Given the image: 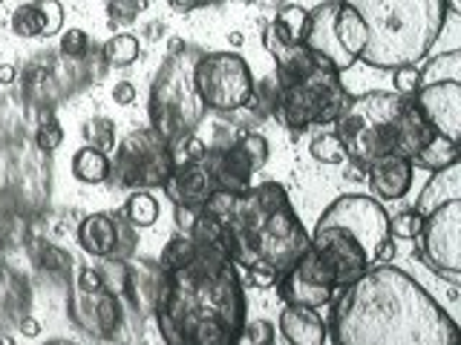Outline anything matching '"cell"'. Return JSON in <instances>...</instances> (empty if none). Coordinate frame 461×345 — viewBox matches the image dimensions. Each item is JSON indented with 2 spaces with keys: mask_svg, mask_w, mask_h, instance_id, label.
<instances>
[{
  "mask_svg": "<svg viewBox=\"0 0 461 345\" xmlns=\"http://www.w3.org/2000/svg\"><path fill=\"white\" fill-rule=\"evenodd\" d=\"M331 299V345H461L458 323L424 285L395 265H375Z\"/></svg>",
  "mask_w": 461,
  "mask_h": 345,
  "instance_id": "cell-1",
  "label": "cell"
},
{
  "mask_svg": "<svg viewBox=\"0 0 461 345\" xmlns=\"http://www.w3.org/2000/svg\"><path fill=\"white\" fill-rule=\"evenodd\" d=\"M153 316L167 345H240L249 316L237 265L196 248L191 265L165 273Z\"/></svg>",
  "mask_w": 461,
  "mask_h": 345,
  "instance_id": "cell-2",
  "label": "cell"
},
{
  "mask_svg": "<svg viewBox=\"0 0 461 345\" xmlns=\"http://www.w3.org/2000/svg\"><path fill=\"white\" fill-rule=\"evenodd\" d=\"M199 210L220 225L225 253L234 265L285 273L309 251L306 227L277 181H263L245 193L216 190Z\"/></svg>",
  "mask_w": 461,
  "mask_h": 345,
  "instance_id": "cell-3",
  "label": "cell"
},
{
  "mask_svg": "<svg viewBox=\"0 0 461 345\" xmlns=\"http://www.w3.org/2000/svg\"><path fill=\"white\" fill-rule=\"evenodd\" d=\"M335 133L343 141L346 162L369 167L389 155L412 158L436 136L415 110L412 95L364 93L352 95L349 107L335 121Z\"/></svg>",
  "mask_w": 461,
  "mask_h": 345,
  "instance_id": "cell-4",
  "label": "cell"
},
{
  "mask_svg": "<svg viewBox=\"0 0 461 345\" xmlns=\"http://www.w3.org/2000/svg\"><path fill=\"white\" fill-rule=\"evenodd\" d=\"M366 26V49L360 61L375 69L418 64L441 38L450 0H343Z\"/></svg>",
  "mask_w": 461,
  "mask_h": 345,
  "instance_id": "cell-5",
  "label": "cell"
},
{
  "mask_svg": "<svg viewBox=\"0 0 461 345\" xmlns=\"http://www.w3.org/2000/svg\"><path fill=\"white\" fill-rule=\"evenodd\" d=\"M194 64L196 58L187 52H170L162 69L156 72L150 90V127L167 144L196 133L208 112L194 86Z\"/></svg>",
  "mask_w": 461,
  "mask_h": 345,
  "instance_id": "cell-6",
  "label": "cell"
},
{
  "mask_svg": "<svg viewBox=\"0 0 461 345\" xmlns=\"http://www.w3.org/2000/svg\"><path fill=\"white\" fill-rule=\"evenodd\" d=\"M352 93L346 90L338 72L314 66L306 78L292 84H277L274 98V119L292 133H306L312 127L335 124L343 110L349 107Z\"/></svg>",
  "mask_w": 461,
  "mask_h": 345,
  "instance_id": "cell-7",
  "label": "cell"
},
{
  "mask_svg": "<svg viewBox=\"0 0 461 345\" xmlns=\"http://www.w3.org/2000/svg\"><path fill=\"white\" fill-rule=\"evenodd\" d=\"M366 40L369 35L360 14L352 6H346L343 0H326V4L309 9L303 47L314 58V66L343 75L346 69H352L360 61Z\"/></svg>",
  "mask_w": 461,
  "mask_h": 345,
  "instance_id": "cell-8",
  "label": "cell"
},
{
  "mask_svg": "<svg viewBox=\"0 0 461 345\" xmlns=\"http://www.w3.org/2000/svg\"><path fill=\"white\" fill-rule=\"evenodd\" d=\"M194 86L205 110L213 112H237L249 107L257 90L249 61L230 49L199 55L194 64Z\"/></svg>",
  "mask_w": 461,
  "mask_h": 345,
  "instance_id": "cell-9",
  "label": "cell"
},
{
  "mask_svg": "<svg viewBox=\"0 0 461 345\" xmlns=\"http://www.w3.org/2000/svg\"><path fill=\"white\" fill-rule=\"evenodd\" d=\"M170 170V144L153 127H141L124 136L119 147H115V158H110V179H115L122 187H130V190L162 187Z\"/></svg>",
  "mask_w": 461,
  "mask_h": 345,
  "instance_id": "cell-10",
  "label": "cell"
},
{
  "mask_svg": "<svg viewBox=\"0 0 461 345\" xmlns=\"http://www.w3.org/2000/svg\"><path fill=\"white\" fill-rule=\"evenodd\" d=\"M415 242H421L418 256L424 259L427 268L436 270L453 288H458L461 285V199L447 201V205L424 216L421 236Z\"/></svg>",
  "mask_w": 461,
  "mask_h": 345,
  "instance_id": "cell-11",
  "label": "cell"
},
{
  "mask_svg": "<svg viewBox=\"0 0 461 345\" xmlns=\"http://www.w3.org/2000/svg\"><path fill=\"white\" fill-rule=\"evenodd\" d=\"M335 294L338 291H335V282L329 277V270L312 251L303 253L292 268L280 273V279H277V296L285 302V305L321 311V308L331 305Z\"/></svg>",
  "mask_w": 461,
  "mask_h": 345,
  "instance_id": "cell-12",
  "label": "cell"
},
{
  "mask_svg": "<svg viewBox=\"0 0 461 345\" xmlns=\"http://www.w3.org/2000/svg\"><path fill=\"white\" fill-rule=\"evenodd\" d=\"M412 104L436 136L450 141L461 138V81L418 84V90L412 93Z\"/></svg>",
  "mask_w": 461,
  "mask_h": 345,
  "instance_id": "cell-13",
  "label": "cell"
},
{
  "mask_svg": "<svg viewBox=\"0 0 461 345\" xmlns=\"http://www.w3.org/2000/svg\"><path fill=\"white\" fill-rule=\"evenodd\" d=\"M162 190L167 193L173 205L202 208L216 193V187H213L208 164L196 162V164H173L167 181L162 184Z\"/></svg>",
  "mask_w": 461,
  "mask_h": 345,
  "instance_id": "cell-14",
  "label": "cell"
},
{
  "mask_svg": "<svg viewBox=\"0 0 461 345\" xmlns=\"http://www.w3.org/2000/svg\"><path fill=\"white\" fill-rule=\"evenodd\" d=\"M205 164L211 170V179H213L216 190L245 193L249 187H254V167L249 164V158L240 153L237 144H228V147H222V150L208 147Z\"/></svg>",
  "mask_w": 461,
  "mask_h": 345,
  "instance_id": "cell-15",
  "label": "cell"
},
{
  "mask_svg": "<svg viewBox=\"0 0 461 345\" xmlns=\"http://www.w3.org/2000/svg\"><path fill=\"white\" fill-rule=\"evenodd\" d=\"M64 29L61 0H29L12 12V32L18 38H52Z\"/></svg>",
  "mask_w": 461,
  "mask_h": 345,
  "instance_id": "cell-16",
  "label": "cell"
},
{
  "mask_svg": "<svg viewBox=\"0 0 461 345\" xmlns=\"http://www.w3.org/2000/svg\"><path fill=\"white\" fill-rule=\"evenodd\" d=\"M412 172H415V167H412L410 158H401V155L381 158V162L366 167L369 190L378 201H398L410 193Z\"/></svg>",
  "mask_w": 461,
  "mask_h": 345,
  "instance_id": "cell-17",
  "label": "cell"
},
{
  "mask_svg": "<svg viewBox=\"0 0 461 345\" xmlns=\"http://www.w3.org/2000/svg\"><path fill=\"white\" fill-rule=\"evenodd\" d=\"M81 248L95 259H113L119 251V213H90L78 225Z\"/></svg>",
  "mask_w": 461,
  "mask_h": 345,
  "instance_id": "cell-18",
  "label": "cell"
},
{
  "mask_svg": "<svg viewBox=\"0 0 461 345\" xmlns=\"http://www.w3.org/2000/svg\"><path fill=\"white\" fill-rule=\"evenodd\" d=\"M280 334L285 337L288 345H326L329 342V328L323 323V316L300 305L283 308Z\"/></svg>",
  "mask_w": 461,
  "mask_h": 345,
  "instance_id": "cell-19",
  "label": "cell"
},
{
  "mask_svg": "<svg viewBox=\"0 0 461 345\" xmlns=\"http://www.w3.org/2000/svg\"><path fill=\"white\" fill-rule=\"evenodd\" d=\"M162 282H165V270L158 268V262L141 259V262L130 265L124 296H130V302H133V308L139 314H148L150 316L153 308H156L158 291H162Z\"/></svg>",
  "mask_w": 461,
  "mask_h": 345,
  "instance_id": "cell-20",
  "label": "cell"
},
{
  "mask_svg": "<svg viewBox=\"0 0 461 345\" xmlns=\"http://www.w3.org/2000/svg\"><path fill=\"white\" fill-rule=\"evenodd\" d=\"M263 43H266V49L274 55V61H277V84L280 86L306 78L314 69V58L309 55V49L303 47V43H297V47H285V43H280L268 32V29L263 32Z\"/></svg>",
  "mask_w": 461,
  "mask_h": 345,
  "instance_id": "cell-21",
  "label": "cell"
},
{
  "mask_svg": "<svg viewBox=\"0 0 461 345\" xmlns=\"http://www.w3.org/2000/svg\"><path fill=\"white\" fill-rule=\"evenodd\" d=\"M453 199H461V164L432 172V179L427 181V187L415 201V210L421 216H429L436 208L447 205Z\"/></svg>",
  "mask_w": 461,
  "mask_h": 345,
  "instance_id": "cell-22",
  "label": "cell"
},
{
  "mask_svg": "<svg viewBox=\"0 0 461 345\" xmlns=\"http://www.w3.org/2000/svg\"><path fill=\"white\" fill-rule=\"evenodd\" d=\"M412 167H421L429 172H438L447 170L453 164H461V150H458V141H450L444 136H432L421 150H418L412 158Z\"/></svg>",
  "mask_w": 461,
  "mask_h": 345,
  "instance_id": "cell-23",
  "label": "cell"
},
{
  "mask_svg": "<svg viewBox=\"0 0 461 345\" xmlns=\"http://www.w3.org/2000/svg\"><path fill=\"white\" fill-rule=\"evenodd\" d=\"M306 21H309V9L288 4L274 12L268 32L280 43H285V47H297V43H303V35H306Z\"/></svg>",
  "mask_w": 461,
  "mask_h": 345,
  "instance_id": "cell-24",
  "label": "cell"
},
{
  "mask_svg": "<svg viewBox=\"0 0 461 345\" xmlns=\"http://www.w3.org/2000/svg\"><path fill=\"white\" fill-rule=\"evenodd\" d=\"M72 176L81 184H104L110 179V155L84 144V147L72 155Z\"/></svg>",
  "mask_w": 461,
  "mask_h": 345,
  "instance_id": "cell-25",
  "label": "cell"
},
{
  "mask_svg": "<svg viewBox=\"0 0 461 345\" xmlns=\"http://www.w3.org/2000/svg\"><path fill=\"white\" fill-rule=\"evenodd\" d=\"M122 216H124V219H127L130 225H133L136 230L150 227V225H156V219H158V199H156L150 190H133V196H130V199L124 201Z\"/></svg>",
  "mask_w": 461,
  "mask_h": 345,
  "instance_id": "cell-26",
  "label": "cell"
},
{
  "mask_svg": "<svg viewBox=\"0 0 461 345\" xmlns=\"http://www.w3.org/2000/svg\"><path fill=\"white\" fill-rule=\"evenodd\" d=\"M432 81H461V52L458 49L429 58V61L418 69V84H432Z\"/></svg>",
  "mask_w": 461,
  "mask_h": 345,
  "instance_id": "cell-27",
  "label": "cell"
},
{
  "mask_svg": "<svg viewBox=\"0 0 461 345\" xmlns=\"http://www.w3.org/2000/svg\"><path fill=\"white\" fill-rule=\"evenodd\" d=\"M139 55H141V43L130 32L113 35L110 40H104V47H101V58H104L110 66H130L139 61Z\"/></svg>",
  "mask_w": 461,
  "mask_h": 345,
  "instance_id": "cell-28",
  "label": "cell"
},
{
  "mask_svg": "<svg viewBox=\"0 0 461 345\" xmlns=\"http://www.w3.org/2000/svg\"><path fill=\"white\" fill-rule=\"evenodd\" d=\"M196 256V242L191 239V234H176L162 251V259H158V268L165 273L170 270H179L185 265H191Z\"/></svg>",
  "mask_w": 461,
  "mask_h": 345,
  "instance_id": "cell-29",
  "label": "cell"
},
{
  "mask_svg": "<svg viewBox=\"0 0 461 345\" xmlns=\"http://www.w3.org/2000/svg\"><path fill=\"white\" fill-rule=\"evenodd\" d=\"M309 153L314 162H321L326 167H338L346 162V150H343V141L338 138L335 129H323V133H317L309 144Z\"/></svg>",
  "mask_w": 461,
  "mask_h": 345,
  "instance_id": "cell-30",
  "label": "cell"
},
{
  "mask_svg": "<svg viewBox=\"0 0 461 345\" xmlns=\"http://www.w3.org/2000/svg\"><path fill=\"white\" fill-rule=\"evenodd\" d=\"M234 144L240 147V153L249 158V164L254 167V172L266 167V162H268V141H266V136L254 133V129H242Z\"/></svg>",
  "mask_w": 461,
  "mask_h": 345,
  "instance_id": "cell-31",
  "label": "cell"
},
{
  "mask_svg": "<svg viewBox=\"0 0 461 345\" xmlns=\"http://www.w3.org/2000/svg\"><path fill=\"white\" fill-rule=\"evenodd\" d=\"M170 155H173V164H196V162H205L208 144L202 141L196 133L182 136L179 141L170 144Z\"/></svg>",
  "mask_w": 461,
  "mask_h": 345,
  "instance_id": "cell-32",
  "label": "cell"
},
{
  "mask_svg": "<svg viewBox=\"0 0 461 345\" xmlns=\"http://www.w3.org/2000/svg\"><path fill=\"white\" fill-rule=\"evenodd\" d=\"M98 277L104 282V291L113 294V296H124L127 291V273H130V265L122 262V259H104V265H98Z\"/></svg>",
  "mask_w": 461,
  "mask_h": 345,
  "instance_id": "cell-33",
  "label": "cell"
},
{
  "mask_svg": "<svg viewBox=\"0 0 461 345\" xmlns=\"http://www.w3.org/2000/svg\"><path fill=\"white\" fill-rule=\"evenodd\" d=\"M421 227H424V216L415 208L389 216V236L393 239H418L421 236Z\"/></svg>",
  "mask_w": 461,
  "mask_h": 345,
  "instance_id": "cell-34",
  "label": "cell"
},
{
  "mask_svg": "<svg viewBox=\"0 0 461 345\" xmlns=\"http://www.w3.org/2000/svg\"><path fill=\"white\" fill-rule=\"evenodd\" d=\"M84 138H86V147L107 153L115 147V127L107 119H90L84 124Z\"/></svg>",
  "mask_w": 461,
  "mask_h": 345,
  "instance_id": "cell-35",
  "label": "cell"
},
{
  "mask_svg": "<svg viewBox=\"0 0 461 345\" xmlns=\"http://www.w3.org/2000/svg\"><path fill=\"white\" fill-rule=\"evenodd\" d=\"M107 14H110V26H127L139 18V12L148 6V0H107Z\"/></svg>",
  "mask_w": 461,
  "mask_h": 345,
  "instance_id": "cell-36",
  "label": "cell"
},
{
  "mask_svg": "<svg viewBox=\"0 0 461 345\" xmlns=\"http://www.w3.org/2000/svg\"><path fill=\"white\" fill-rule=\"evenodd\" d=\"M61 141H64V129L58 121H43L38 127V133H35V144H38V150L43 153H55L58 147H61Z\"/></svg>",
  "mask_w": 461,
  "mask_h": 345,
  "instance_id": "cell-37",
  "label": "cell"
},
{
  "mask_svg": "<svg viewBox=\"0 0 461 345\" xmlns=\"http://www.w3.org/2000/svg\"><path fill=\"white\" fill-rule=\"evenodd\" d=\"M61 52L67 58H84L90 52V35H86L84 29H67L61 35Z\"/></svg>",
  "mask_w": 461,
  "mask_h": 345,
  "instance_id": "cell-38",
  "label": "cell"
},
{
  "mask_svg": "<svg viewBox=\"0 0 461 345\" xmlns=\"http://www.w3.org/2000/svg\"><path fill=\"white\" fill-rule=\"evenodd\" d=\"M242 337L251 345H274V340H277V328H274L268 320H254V323H245Z\"/></svg>",
  "mask_w": 461,
  "mask_h": 345,
  "instance_id": "cell-39",
  "label": "cell"
},
{
  "mask_svg": "<svg viewBox=\"0 0 461 345\" xmlns=\"http://www.w3.org/2000/svg\"><path fill=\"white\" fill-rule=\"evenodd\" d=\"M393 86L398 95H412L418 90V66L407 64V66L393 69Z\"/></svg>",
  "mask_w": 461,
  "mask_h": 345,
  "instance_id": "cell-40",
  "label": "cell"
},
{
  "mask_svg": "<svg viewBox=\"0 0 461 345\" xmlns=\"http://www.w3.org/2000/svg\"><path fill=\"white\" fill-rule=\"evenodd\" d=\"M173 216H176V230L179 234H191L199 219V208H185V205H173Z\"/></svg>",
  "mask_w": 461,
  "mask_h": 345,
  "instance_id": "cell-41",
  "label": "cell"
},
{
  "mask_svg": "<svg viewBox=\"0 0 461 345\" xmlns=\"http://www.w3.org/2000/svg\"><path fill=\"white\" fill-rule=\"evenodd\" d=\"M76 288H78V291H84V294H98V291H104V282H101L95 268H84L78 273V285Z\"/></svg>",
  "mask_w": 461,
  "mask_h": 345,
  "instance_id": "cell-42",
  "label": "cell"
},
{
  "mask_svg": "<svg viewBox=\"0 0 461 345\" xmlns=\"http://www.w3.org/2000/svg\"><path fill=\"white\" fill-rule=\"evenodd\" d=\"M245 270H249V279L254 282V288H271L280 279V273H274L271 268H245Z\"/></svg>",
  "mask_w": 461,
  "mask_h": 345,
  "instance_id": "cell-43",
  "label": "cell"
},
{
  "mask_svg": "<svg viewBox=\"0 0 461 345\" xmlns=\"http://www.w3.org/2000/svg\"><path fill=\"white\" fill-rule=\"evenodd\" d=\"M113 101L119 107H130L136 101V86L130 84V81H119V84L113 86Z\"/></svg>",
  "mask_w": 461,
  "mask_h": 345,
  "instance_id": "cell-44",
  "label": "cell"
},
{
  "mask_svg": "<svg viewBox=\"0 0 461 345\" xmlns=\"http://www.w3.org/2000/svg\"><path fill=\"white\" fill-rule=\"evenodd\" d=\"M213 4H220V0H170V6L176 12H194V9L213 6Z\"/></svg>",
  "mask_w": 461,
  "mask_h": 345,
  "instance_id": "cell-45",
  "label": "cell"
},
{
  "mask_svg": "<svg viewBox=\"0 0 461 345\" xmlns=\"http://www.w3.org/2000/svg\"><path fill=\"white\" fill-rule=\"evenodd\" d=\"M21 334L23 337H38L41 334V323L35 320V316H23V320H21Z\"/></svg>",
  "mask_w": 461,
  "mask_h": 345,
  "instance_id": "cell-46",
  "label": "cell"
},
{
  "mask_svg": "<svg viewBox=\"0 0 461 345\" xmlns=\"http://www.w3.org/2000/svg\"><path fill=\"white\" fill-rule=\"evenodd\" d=\"M14 81V66L0 64V84H12Z\"/></svg>",
  "mask_w": 461,
  "mask_h": 345,
  "instance_id": "cell-47",
  "label": "cell"
},
{
  "mask_svg": "<svg viewBox=\"0 0 461 345\" xmlns=\"http://www.w3.org/2000/svg\"><path fill=\"white\" fill-rule=\"evenodd\" d=\"M228 43H230V47H242V43H245L242 32H230V35H228Z\"/></svg>",
  "mask_w": 461,
  "mask_h": 345,
  "instance_id": "cell-48",
  "label": "cell"
},
{
  "mask_svg": "<svg viewBox=\"0 0 461 345\" xmlns=\"http://www.w3.org/2000/svg\"><path fill=\"white\" fill-rule=\"evenodd\" d=\"M0 345H14V340L12 337H0Z\"/></svg>",
  "mask_w": 461,
  "mask_h": 345,
  "instance_id": "cell-49",
  "label": "cell"
},
{
  "mask_svg": "<svg viewBox=\"0 0 461 345\" xmlns=\"http://www.w3.org/2000/svg\"><path fill=\"white\" fill-rule=\"evenodd\" d=\"M50 345H69V342H61V340H58V342H50Z\"/></svg>",
  "mask_w": 461,
  "mask_h": 345,
  "instance_id": "cell-50",
  "label": "cell"
},
{
  "mask_svg": "<svg viewBox=\"0 0 461 345\" xmlns=\"http://www.w3.org/2000/svg\"><path fill=\"white\" fill-rule=\"evenodd\" d=\"M122 345H127V342H122Z\"/></svg>",
  "mask_w": 461,
  "mask_h": 345,
  "instance_id": "cell-51",
  "label": "cell"
}]
</instances>
